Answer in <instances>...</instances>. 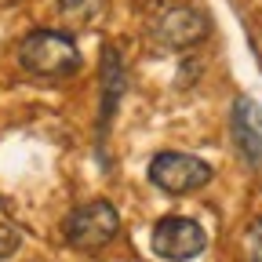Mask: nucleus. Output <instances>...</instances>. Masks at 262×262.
<instances>
[{
  "label": "nucleus",
  "instance_id": "obj_7",
  "mask_svg": "<svg viewBox=\"0 0 262 262\" xmlns=\"http://www.w3.org/2000/svg\"><path fill=\"white\" fill-rule=\"evenodd\" d=\"M120 95H124V58L110 44L102 51V135H106V124H110V117L120 102Z\"/></svg>",
  "mask_w": 262,
  "mask_h": 262
},
{
  "label": "nucleus",
  "instance_id": "obj_10",
  "mask_svg": "<svg viewBox=\"0 0 262 262\" xmlns=\"http://www.w3.org/2000/svg\"><path fill=\"white\" fill-rule=\"evenodd\" d=\"M248 258L251 262H262V219L248 229Z\"/></svg>",
  "mask_w": 262,
  "mask_h": 262
},
{
  "label": "nucleus",
  "instance_id": "obj_1",
  "mask_svg": "<svg viewBox=\"0 0 262 262\" xmlns=\"http://www.w3.org/2000/svg\"><path fill=\"white\" fill-rule=\"evenodd\" d=\"M18 66L29 77L58 80V77H73L80 70V51H77L70 33L33 29V33H26L22 44H18Z\"/></svg>",
  "mask_w": 262,
  "mask_h": 262
},
{
  "label": "nucleus",
  "instance_id": "obj_2",
  "mask_svg": "<svg viewBox=\"0 0 262 262\" xmlns=\"http://www.w3.org/2000/svg\"><path fill=\"white\" fill-rule=\"evenodd\" d=\"M149 182L160 189V193H168V196H186L193 189H204L215 171H211V164L201 160V157H193V153H179V149H164L149 160V168H146Z\"/></svg>",
  "mask_w": 262,
  "mask_h": 262
},
{
  "label": "nucleus",
  "instance_id": "obj_4",
  "mask_svg": "<svg viewBox=\"0 0 262 262\" xmlns=\"http://www.w3.org/2000/svg\"><path fill=\"white\" fill-rule=\"evenodd\" d=\"M62 233L77 251H98L120 233V215L110 201H88V204L70 211Z\"/></svg>",
  "mask_w": 262,
  "mask_h": 262
},
{
  "label": "nucleus",
  "instance_id": "obj_5",
  "mask_svg": "<svg viewBox=\"0 0 262 262\" xmlns=\"http://www.w3.org/2000/svg\"><path fill=\"white\" fill-rule=\"evenodd\" d=\"M149 248L164 262H189L208 248V233L186 215H164L149 233Z\"/></svg>",
  "mask_w": 262,
  "mask_h": 262
},
{
  "label": "nucleus",
  "instance_id": "obj_3",
  "mask_svg": "<svg viewBox=\"0 0 262 262\" xmlns=\"http://www.w3.org/2000/svg\"><path fill=\"white\" fill-rule=\"evenodd\" d=\"M208 18L189 8V4H175V0H160L149 15V33L171 51H186L193 44H201L208 37Z\"/></svg>",
  "mask_w": 262,
  "mask_h": 262
},
{
  "label": "nucleus",
  "instance_id": "obj_6",
  "mask_svg": "<svg viewBox=\"0 0 262 262\" xmlns=\"http://www.w3.org/2000/svg\"><path fill=\"white\" fill-rule=\"evenodd\" d=\"M229 127H233V146L244 157L248 168H262V106L255 98L241 95L229 113Z\"/></svg>",
  "mask_w": 262,
  "mask_h": 262
},
{
  "label": "nucleus",
  "instance_id": "obj_8",
  "mask_svg": "<svg viewBox=\"0 0 262 262\" xmlns=\"http://www.w3.org/2000/svg\"><path fill=\"white\" fill-rule=\"evenodd\" d=\"M110 0H58V15L73 26H91L106 15Z\"/></svg>",
  "mask_w": 262,
  "mask_h": 262
},
{
  "label": "nucleus",
  "instance_id": "obj_9",
  "mask_svg": "<svg viewBox=\"0 0 262 262\" xmlns=\"http://www.w3.org/2000/svg\"><path fill=\"white\" fill-rule=\"evenodd\" d=\"M18 229L8 222V219H0V258H8V255H15L18 251Z\"/></svg>",
  "mask_w": 262,
  "mask_h": 262
}]
</instances>
